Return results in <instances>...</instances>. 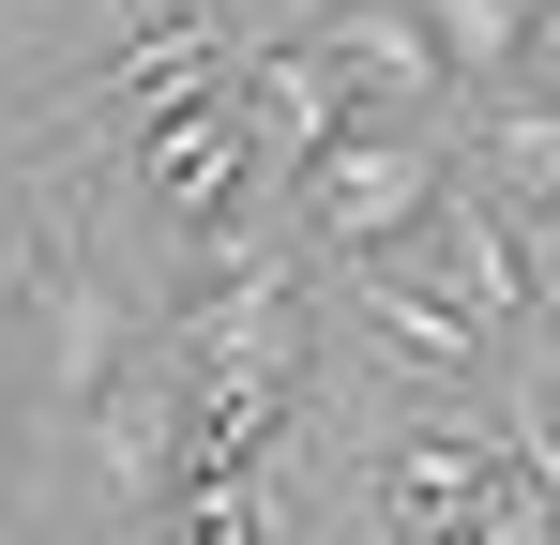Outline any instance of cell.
<instances>
[{
    "instance_id": "8992f818",
    "label": "cell",
    "mask_w": 560,
    "mask_h": 545,
    "mask_svg": "<svg viewBox=\"0 0 560 545\" xmlns=\"http://www.w3.org/2000/svg\"><path fill=\"white\" fill-rule=\"evenodd\" d=\"M303 31L334 46V77H349V106H378V121H424V106H455V61H440L424 0H318Z\"/></svg>"
},
{
    "instance_id": "52a82bcc",
    "label": "cell",
    "mask_w": 560,
    "mask_h": 545,
    "mask_svg": "<svg viewBox=\"0 0 560 545\" xmlns=\"http://www.w3.org/2000/svg\"><path fill=\"white\" fill-rule=\"evenodd\" d=\"M228 91H243V121H258V152H273V182H303L364 106H349V77H334V46L318 31H273V46H243L228 61Z\"/></svg>"
},
{
    "instance_id": "ba28073f",
    "label": "cell",
    "mask_w": 560,
    "mask_h": 545,
    "mask_svg": "<svg viewBox=\"0 0 560 545\" xmlns=\"http://www.w3.org/2000/svg\"><path fill=\"white\" fill-rule=\"evenodd\" d=\"M424 243H440V272H455V288L485 303V318H500V334H530V318H546V258H530L515 197H455V182H440Z\"/></svg>"
},
{
    "instance_id": "9c48e42d",
    "label": "cell",
    "mask_w": 560,
    "mask_h": 545,
    "mask_svg": "<svg viewBox=\"0 0 560 545\" xmlns=\"http://www.w3.org/2000/svg\"><path fill=\"white\" fill-rule=\"evenodd\" d=\"M152 515H167L183 545H258L273 531V469H167Z\"/></svg>"
},
{
    "instance_id": "277c9868",
    "label": "cell",
    "mask_w": 560,
    "mask_h": 545,
    "mask_svg": "<svg viewBox=\"0 0 560 545\" xmlns=\"http://www.w3.org/2000/svg\"><path fill=\"white\" fill-rule=\"evenodd\" d=\"M349 303H364V349L409 363V379H440V394H485V379H500V349H515V334L469 303L455 272L424 288V272H394V258H349Z\"/></svg>"
},
{
    "instance_id": "8fae6325",
    "label": "cell",
    "mask_w": 560,
    "mask_h": 545,
    "mask_svg": "<svg viewBox=\"0 0 560 545\" xmlns=\"http://www.w3.org/2000/svg\"><path fill=\"white\" fill-rule=\"evenodd\" d=\"M500 425H515V454H530V469H546V500H560V394H546V379H530V394H515V409H500Z\"/></svg>"
},
{
    "instance_id": "7a4b0ae2",
    "label": "cell",
    "mask_w": 560,
    "mask_h": 545,
    "mask_svg": "<svg viewBox=\"0 0 560 545\" xmlns=\"http://www.w3.org/2000/svg\"><path fill=\"white\" fill-rule=\"evenodd\" d=\"M288 197H303V243H334V258H394V243H424V212H440V152H424L409 121L364 106Z\"/></svg>"
},
{
    "instance_id": "6da1fadb",
    "label": "cell",
    "mask_w": 560,
    "mask_h": 545,
    "mask_svg": "<svg viewBox=\"0 0 560 545\" xmlns=\"http://www.w3.org/2000/svg\"><path fill=\"white\" fill-rule=\"evenodd\" d=\"M137 182H152V228L212 258V243H228V228L258 212V182H273V152H258L243 91L212 77V91H183V106H152V121H137Z\"/></svg>"
},
{
    "instance_id": "7c38bea8",
    "label": "cell",
    "mask_w": 560,
    "mask_h": 545,
    "mask_svg": "<svg viewBox=\"0 0 560 545\" xmlns=\"http://www.w3.org/2000/svg\"><path fill=\"white\" fill-rule=\"evenodd\" d=\"M515 77L560 91V0H530V15H515Z\"/></svg>"
},
{
    "instance_id": "30bf717a",
    "label": "cell",
    "mask_w": 560,
    "mask_h": 545,
    "mask_svg": "<svg viewBox=\"0 0 560 545\" xmlns=\"http://www.w3.org/2000/svg\"><path fill=\"white\" fill-rule=\"evenodd\" d=\"M515 15H530V0H424V31H440L455 91H500V77H515Z\"/></svg>"
},
{
    "instance_id": "3957f363",
    "label": "cell",
    "mask_w": 560,
    "mask_h": 545,
    "mask_svg": "<svg viewBox=\"0 0 560 545\" xmlns=\"http://www.w3.org/2000/svg\"><path fill=\"white\" fill-rule=\"evenodd\" d=\"M500 485H515V425H469V394H455V425H409L364 500L394 545H455V531H500Z\"/></svg>"
},
{
    "instance_id": "4fadbf2b",
    "label": "cell",
    "mask_w": 560,
    "mask_h": 545,
    "mask_svg": "<svg viewBox=\"0 0 560 545\" xmlns=\"http://www.w3.org/2000/svg\"><path fill=\"white\" fill-rule=\"evenodd\" d=\"M137 15H152V0H137Z\"/></svg>"
},
{
    "instance_id": "5b68a950",
    "label": "cell",
    "mask_w": 560,
    "mask_h": 545,
    "mask_svg": "<svg viewBox=\"0 0 560 545\" xmlns=\"http://www.w3.org/2000/svg\"><path fill=\"white\" fill-rule=\"evenodd\" d=\"M31 334H46V363H31V425H92L106 379H121V303H106V258H46V288H31Z\"/></svg>"
}]
</instances>
